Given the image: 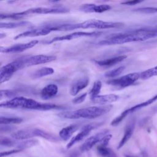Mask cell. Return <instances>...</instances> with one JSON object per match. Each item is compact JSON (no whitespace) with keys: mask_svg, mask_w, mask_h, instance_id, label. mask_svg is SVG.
<instances>
[{"mask_svg":"<svg viewBox=\"0 0 157 157\" xmlns=\"http://www.w3.org/2000/svg\"><path fill=\"white\" fill-rule=\"evenodd\" d=\"M21 151H22V150H20V149H13V150L6 151H3V152L1 153L0 157H4V156H8V155H12V154H14V153L20 152Z\"/></svg>","mask_w":157,"mask_h":157,"instance_id":"e575fe53","label":"cell"},{"mask_svg":"<svg viewBox=\"0 0 157 157\" xmlns=\"http://www.w3.org/2000/svg\"><path fill=\"white\" fill-rule=\"evenodd\" d=\"M119 98V96L115 94H109L104 95H99L93 99L91 101L94 104L99 105H104L105 104L112 103L117 101Z\"/></svg>","mask_w":157,"mask_h":157,"instance_id":"ffe728a7","label":"cell"},{"mask_svg":"<svg viewBox=\"0 0 157 157\" xmlns=\"http://www.w3.org/2000/svg\"><path fill=\"white\" fill-rule=\"evenodd\" d=\"M139 78L140 73L132 72L117 78L109 80L106 82V83L114 86L119 88H126L133 85Z\"/></svg>","mask_w":157,"mask_h":157,"instance_id":"52a82bcc","label":"cell"},{"mask_svg":"<svg viewBox=\"0 0 157 157\" xmlns=\"http://www.w3.org/2000/svg\"><path fill=\"white\" fill-rule=\"evenodd\" d=\"M80 10L84 12L88 13H102L111 9V6L108 4H84L80 7Z\"/></svg>","mask_w":157,"mask_h":157,"instance_id":"e0dca14e","label":"cell"},{"mask_svg":"<svg viewBox=\"0 0 157 157\" xmlns=\"http://www.w3.org/2000/svg\"><path fill=\"white\" fill-rule=\"evenodd\" d=\"M152 112L153 113H157V105L152 108Z\"/></svg>","mask_w":157,"mask_h":157,"instance_id":"f35d334b","label":"cell"},{"mask_svg":"<svg viewBox=\"0 0 157 157\" xmlns=\"http://www.w3.org/2000/svg\"><path fill=\"white\" fill-rule=\"evenodd\" d=\"M52 31L51 26H42L39 28L31 29L29 30H27L24 31L18 35H17L14 39H18L22 37H37V36H45L48 34Z\"/></svg>","mask_w":157,"mask_h":157,"instance_id":"9a60e30c","label":"cell"},{"mask_svg":"<svg viewBox=\"0 0 157 157\" xmlns=\"http://www.w3.org/2000/svg\"><path fill=\"white\" fill-rule=\"evenodd\" d=\"M30 25V22L27 21H20L17 22H1L0 28H6V29H12L18 27L26 26Z\"/></svg>","mask_w":157,"mask_h":157,"instance_id":"cb8c5ba5","label":"cell"},{"mask_svg":"<svg viewBox=\"0 0 157 157\" xmlns=\"http://www.w3.org/2000/svg\"><path fill=\"white\" fill-rule=\"evenodd\" d=\"M56 56L53 55H33L23 58H21L23 67L36 66L41 64L50 63L56 59Z\"/></svg>","mask_w":157,"mask_h":157,"instance_id":"ba28073f","label":"cell"},{"mask_svg":"<svg viewBox=\"0 0 157 157\" xmlns=\"http://www.w3.org/2000/svg\"><path fill=\"white\" fill-rule=\"evenodd\" d=\"M13 129H14V127L9 126V125L4 124V126H3V125H1V132H2V131H4V132L10 131Z\"/></svg>","mask_w":157,"mask_h":157,"instance_id":"74e56055","label":"cell"},{"mask_svg":"<svg viewBox=\"0 0 157 157\" xmlns=\"http://www.w3.org/2000/svg\"><path fill=\"white\" fill-rule=\"evenodd\" d=\"M102 32L101 31H92V32H85V31H77L69 34L64 36H58L53 38L50 41L48 42V44H52L58 41H65V40H71L74 39L82 37H94L98 36L101 34Z\"/></svg>","mask_w":157,"mask_h":157,"instance_id":"8fae6325","label":"cell"},{"mask_svg":"<svg viewBox=\"0 0 157 157\" xmlns=\"http://www.w3.org/2000/svg\"><path fill=\"white\" fill-rule=\"evenodd\" d=\"M156 37H157V28H142L109 36L98 44L100 45L123 44L131 42L143 41Z\"/></svg>","mask_w":157,"mask_h":157,"instance_id":"6da1fadb","label":"cell"},{"mask_svg":"<svg viewBox=\"0 0 157 157\" xmlns=\"http://www.w3.org/2000/svg\"><path fill=\"white\" fill-rule=\"evenodd\" d=\"M134 124H135V121L134 120H131L128 123V124L126 125L125 129H124V135L121 139L120 142H119L118 146H117V149H120L121 147H123L124 144L129 140V139L131 137L134 129Z\"/></svg>","mask_w":157,"mask_h":157,"instance_id":"44dd1931","label":"cell"},{"mask_svg":"<svg viewBox=\"0 0 157 157\" xmlns=\"http://www.w3.org/2000/svg\"><path fill=\"white\" fill-rule=\"evenodd\" d=\"M79 125L73 124L63 128L59 132V136L61 139L64 140H67L71 138L72 135L78 129Z\"/></svg>","mask_w":157,"mask_h":157,"instance_id":"7402d4cb","label":"cell"},{"mask_svg":"<svg viewBox=\"0 0 157 157\" xmlns=\"http://www.w3.org/2000/svg\"><path fill=\"white\" fill-rule=\"evenodd\" d=\"M112 108V105L92 106L75 110L63 112L58 113V116L66 119H94L106 114Z\"/></svg>","mask_w":157,"mask_h":157,"instance_id":"277c9868","label":"cell"},{"mask_svg":"<svg viewBox=\"0 0 157 157\" xmlns=\"http://www.w3.org/2000/svg\"><path fill=\"white\" fill-rule=\"evenodd\" d=\"M124 26V23L121 22H113V21H105L100 20L90 19L83 22L73 24H63L55 26H51L52 31H71L76 29H111L118 28Z\"/></svg>","mask_w":157,"mask_h":157,"instance_id":"3957f363","label":"cell"},{"mask_svg":"<svg viewBox=\"0 0 157 157\" xmlns=\"http://www.w3.org/2000/svg\"><path fill=\"white\" fill-rule=\"evenodd\" d=\"M13 139L16 140H28L34 137H40L52 142L58 141V137L44 130L38 128H26L17 131L11 134Z\"/></svg>","mask_w":157,"mask_h":157,"instance_id":"5b68a950","label":"cell"},{"mask_svg":"<svg viewBox=\"0 0 157 157\" xmlns=\"http://www.w3.org/2000/svg\"><path fill=\"white\" fill-rule=\"evenodd\" d=\"M156 99H157V94L155 96H154L153 98L149 99L148 100H147V101H146L145 102H141L140 104H137V105H134V106H133V107H132L131 108H129V109L124 110L119 116L117 117L115 119H113L112 121L110 124L112 126H117L118 124H119L123 121V120L127 115H128L129 114L132 113H133V112H136V111L142 109V107H146V106L151 104V103L155 102Z\"/></svg>","mask_w":157,"mask_h":157,"instance_id":"9c48e42d","label":"cell"},{"mask_svg":"<svg viewBox=\"0 0 157 157\" xmlns=\"http://www.w3.org/2000/svg\"><path fill=\"white\" fill-rule=\"evenodd\" d=\"M15 98V93L12 90H1L0 92V98L2 99L4 98Z\"/></svg>","mask_w":157,"mask_h":157,"instance_id":"d6a6232c","label":"cell"},{"mask_svg":"<svg viewBox=\"0 0 157 157\" xmlns=\"http://www.w3.org/2000/svg\"><path fill=\"white\" fill-rule=\"evenodd\" d=\"M89 82V77L87 76H83L75 80L70 86V94L73 96H76L80 91L83 90L88 85Z\"/></svg>","mask_w":157,"mask_h":157,"instance_id":"2e32d148","label":"cell"},{"mask_svg":"<svg viewBox=\"0 0 157 157\" xmlns=\"http://www.w3.org/2000/svg\"><path fill=\"white\" fill-rule=\"evenodd\" d=\"M133 11L143 13H157V7H140L136 9H134Z\"/></svg>","mask_w":157,"mask_h":157,"instance_id":"4dcf8cb0","label":"cell"},{"mask_svg":"<svg viewBox=\"0 0 157 157\" xmlns=\"http://www.w3.org/2000/svg\"><path fill=\"white\" fill-rule=\"evenodd\" d=\"M58 91V87L55 84H49L44 87L40 93V97L42 99L48 100L55 96Z\"/></svg>","mask_w":157,"mask_h":157,"instance_id":"d6986e66","label":"cell"},{"mask_svg":"<svg viewBox=\"0 0 157 157\" xmlns=\"http://www.w3.org/2000/svg\"><path fill=\"white\" fill-rule=\"evenodd\" d=\"M101 124V123H90V124H86L84 126H83L82 128L80 131L76 136L73 137L71 139V140L69 142V143L67 144V145L66 146V148H70L74 144H75L76 143L83 140L85 137H86L90 133V132L93 129L97 128Z\"/></svg>","mask_w":157,"mask_h":157,"instance_id":"7c38bea8","label":"cell"},{"mask_svg":"<svg viewBox=\"0 0 157 157\" xmlns=\"http://www.w3.org/2000/svg\"><path fill=\"white\" fill-rule=\"evenodd\" d=\"M127 57L126 55H120L105 59H101V60H94V62L98 66L101 67H110L112 66H114L122 61H123L124 59H126Z\"/></svg>","mask_w":157,"mask_h":157,"instance_id":"ac0fdd59","label":"cell"},{"mask_svg":"<svg viewBox=\"0 0 157 157\" xmlns=\"http://www.w3.org/2000/svg\"><path fill=\"white\" fill-rule=\"evenodd\" d=\"M101 87H102V82L100 80H98L94 82L91 90L89 92V95L91 99L99 96V94L101 90Z\"/></svg>","mask_w":157,"mask_h":157,"instance_id":"83f0119b","label":"cell"},{"mask_svg":"<svg viewBox=\"0 0 157 157\" xmlns=\"http://www.w3.org/2000/svg\"><path fill=\"white\" fill-rule=\"evenodd\" d=\"M69 12V9L63 7H33L25 11L21 12L25 17L29 14H48V13H64Z\"/></svg>","mask_w":157,"mask_h":157,"instance_id":"30bf717a","label":"cell"},{"mask_svg":"<svg viewBox=\"0 0 157 157\" xmlns=\"http://www.w3.org/2000/svg\"><path fill=\"white\" fill-rule=\"evenodd\" d=\"M55 72L54 69L50 67H42L36 71H34L31 77L33 78H40L43 77L50 75Z\"/></svg>","mask_w":157,"mask_h":157,"instance_id":"603a6c76","label":"cell"},{"mask_svg":"<svg viewBox=\"0 0 157 157\" xmlns=\"http://www.w3.org/2000/svg\"><path fill=\"white\" fill-rule=\"evenodd\" d=\"M97 151L101 157H116L113 151L107 147L99 145L97 147Z\"/></svg>","mask_w":157,"mask_h":157,"instance_id":"4316f807","label":"cell"},{"mask_svg":"<svg viewBox=\"0 0 157 157\" xmlns=\"http://www.w3.org/2000/svg\"><path fill=\"white\" fill-rule=\"evenodd\" d=\"M16 142L7 137H3L1 139V145L5 147H12L16 145Z\"/></svg>","mask_w":157,"mask_h":157,"instance_id":"1f68e13d","label":"cell"},{"mask_svg":"<svg viewBox=\"0 0 157 157\" xmlns=\"http://www.w3.org/2000/svg\"><path fill=\"white\" fill-rule=\"evenodd\" d=\"M112 136L110 134L106 135L104 138L103 139L101 140V142L99 143V145H102V146H104V147H107V145H108L110 140L111 139Z\"/></svg>","mask_w":157,"mask_h":157,"instance_id":"d590c367","label":"cell"},{"mask_svg":"<svg viewBox=\"0 0 157 157\" xmlns=\"http://www.w3.org/2000/svg\"><path fill=\"white\" fill-rule=\"evenodd\" d=\"M124 157H133V156H130V155H124Z\"/></svg>","mask_w":157,"mask_h":157,"instance_id":"ab89813d","label":"cell"},{"mask_svg":"<svg viewBox=\"0 0 157 157\" xmlns=\"http://www.w3.org/2000/svg\"><path fill=\"white\" fill-rule=\"evenodd\" d=\"M86 96H87V93H84L80 94V96L74 98L72 101L73 104H80V103L83 102L85 100V99L86 98Z\"/></svg>","mask_w":157,"mask_h":157,"instance_id":"836d02e7","label":"cell"},{"mask_svg":"<svg viewBox=\"0 0 157 157\" xmlns=\"http://www.w3.org/2000/svg\"><path fill=\"white\" fill-rule=\"evenodd\" d=\"M39 144V142L36 139H28L24 140L20 142H17L16 144V147L17 149L24 150L25 148H30L33 146H35Z\"/></svg>","mask_w":157,"mask_h":157,"instance_id":"d4e9b609","label":"cell"},{"mask_svg":"<svg viewBox=\"0 0 157 157\" xmlns=\"http://www.w3.org/2000/svg\"><path fill=\"white\" fill-rule=\"evenodd\" d=\"M124 69H125L124 66H120L117 68H115V69H112L110 71L106 72L104 74V76L107 78H113L114 77H116L118 76L119 75H120L123 72Z\"/></svg>","mask_w":157,"mask_h":157,"instance_id":"f546056e","label":"cell"},{"mask_svg":"<svg viewBox=\"0 0 157 157\" xmlns=\"http://www.w3.org/2000/svg\"><path fill=\"white\" fill-rule=\"evenodd\" d=\"M23 118L20 117H0V124H19L23 121Z\"/></svg>","mask_w":157,"mask_h":157,"instance_id":"484cf974","label":"cell"},{"mask_svg":"<svg viewBox=\"0 0 157 157\" xmlns=\"http://www.w3.org/2000/svg\"><path fill=\"white\" fill-rule=\"evenodd\" d=\"M109 131L107 129H104L91 137L88 138L80 146V149L82 151H87L91 149L93 146L96 144L100 143L103 138L107 134H109Z\"/></svg>","mask_w":157,"mask_h":157,"instance_id":"4fadbf2b","label":"cell"},{"mask_svg":"<svg viewBox=\"0 0 157 157\" xmlns=\"http://www.w3.org/2000/svg\"><path fill=\"white\" fill-rule=\"evenodd\" d=\"M157 75V66L148 69L140 73V78L146 80L153 76Z\"/></svg>","mask_w":157,"mask_h":157,"instance_id":"f1b7e54d","label":"cell"},{"mask_svg":"<svg viewBox=\"0 0 157 157\" xmlns=\"http://www.w3.org/2000/svg\"><path fill=\"white\" fill-rule=\"evenodd\" d=\"M23 68L21 59H17L3 66L0 69V83L9 80L13 74L18 70Z\"/></svg>","mask_w":157,"mask_h":157,"instance_id":"8992f818","label":"cell"},{"mask_svg":"<svg viewBox=\"0 0 157 157\" xmlns=\"http://www.w3.org/2000/svg\"><path fill=\"white\" fill-rule=\"evenodd\" d=\"M142 2V1H140V0H134V1H124V2H122L121 4H124V5H128V6H133V5H136L137 4H139L140 2Z\"/></svg>","mask_w":157,"mask_h":157,"instance_id":"8d00e7d4","label":"cell"},{"mask_svg":"<svg viewBox=\"0 0 157 157\" xmlns=\"http://www.w3.org/2000/svg\"><path fill=\"white\" fill-rule=\"evenodd\" d=\"M1 107L12 109H28L37 110H50L59 109L61 107L54 104L41 103L34 99L23 96H16L0 104Z\"/></svg>","mask_w":157,"mask_h":157,"instance_id":"7a4b0ae2","label":"cell"},{"mask_svg":"<svg viewBox=\"0 0 157 157\" xmlns=\"http://www.w3.org/2000/svg\"><path fill=\"white\" fill-rule=\"evenodd\" d=\"M39 41L37 40H31L26 43L17 44L9 47H1L0 51L1 53H18L22 52L27 49H29L36 44H37Z\"/></svg>","mask_w":157,"mask_h":157,"instance_id":"5bb4252c","label":"cell"}]
</instances>
